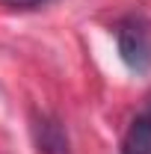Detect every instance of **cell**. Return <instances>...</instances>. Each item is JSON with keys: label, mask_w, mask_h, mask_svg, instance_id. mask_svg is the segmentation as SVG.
Listing matches in <instances>:
<instances>
[{"label": "cell", "mask_w": 151, "mask_h": 154, "mask_svg": "<svg viewBox=\"0 0 151 154\" xmlns=\"http://www.w3.org/2000/svg\"><path fill=\"white\" fill-rule=\"evenodd\" d=\"M116 45L122 62L131 71L145 74L151 68V24L142 15L131 12L116 24Z\"/></svg>", "instance_id": "1"}, {"label": "cell", "mask_w": 151, "mask_h": 154, "mask_svg": "<svg viewBox=\"0 0 151 154\" xmlns=\"http://www.w3.org/2000/svg\"><path fill=\"white\" fill-rule=\"evenodd\" d=\"M36 145L42 154H71V142L62 128V122L54 116H42L36 122Z\"/></svg>", "instance_id": "2"}, {"label": "cell", "mask_w": 151, "mask_h": 154, "mask_svg": "<svg viewBox=\"0 0 151 154\" xmlns=\"http://www.w3.org/2000/svg\"><path fill=\"white\" fill-rule=\"evenodd\" d=\"M122 154H151V110L139 113L131 122L122 142Z\"/></svg>", "instance_id": "3"}, {"label": "cell", "mask_w": 151, "mask_h": 154, "mask_svg": "<svg viewBox=\"0 0 151 154\" xmlns=\"http://www.w3.org/2000/svg\"><path fill=\"white\" fill-rule=\"evenodd\" d=\"M0 3H6L9 9H39V6H45L51 0H0Z\"/></svg>", "instance_id": "4"}]
</instances>
